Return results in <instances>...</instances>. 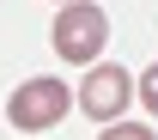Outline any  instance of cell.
I'll return each instance as SVG.
<instances>
[{"label": "cell", "mask_w": 158, "mask_h": 140, "mask_svg": "<svg viewBox=\"0 0 158 140\" xmlns=\"http://www.w3.org/2000/svg\"><path fill=\"white\" fill-rule=\"evenodd\" d=\"M49 43H55L61 61H73V67H98L103 43H110V12L103 6H91V0H73V6H61L55 31H49Z\"/></svg>", "instance_id": "1"}, {"label": "cell", "mask_w": 158, "mask_h": 140, "mask_svg": "<svg viewBox=\"0 0 158 140\" xmlns=\"http://www.w3.org/2000/svg\"><path fill=\"white\" fill-rule=\"evenodd\" d=\"M67 104H73V91H67V79H24L12 98H6V122H12V134H49L61 116H67Z\"/></svg>", "instance_id": "2"}, {"label": "cell", "mask_w": 158, "mask_h": 140, "mask_svg": "<svg viewBox=\"0 0 158 140\" xmlns=\"http://www.w3.org/2000/svg\"><path fill=\"white\" fill-rule=\"evenodd\" d=\"M73 104H79V110H85L91 122H103V128H110V122H122V110L134 104V79L122 73L116 61H98V67H91V73L79 79Z\"/></svg>", "instance_id": "3"}, {"label": "cell", "mask_w": 158, "mask_h": 140, "mask_svg": "<svg viewBox=\"0 0 158 140\" xmlns=\"http://www.w3.org/2000/svg\"><path fill=\"white\" fill-rule=\"evenodd\" d=\"M134 98L146 104V116H158V61H152V67H146V73L134 79Z\"/></svg>", "instance_id": "4"}, {"label": "cell", "mask_w": 158, "mask_h": 140, "mask_svg": "<svg viewBox=\"0 0 158 140\" xmlns=\"http://www.w3.org/2000/svg\"><path fill=\"white\" fill-rule=\"evenodd\" d=\"M98 140H158V134L146 128V122H110V128H103Z\"/></svg>", "instance_id": "5"}, {"label": "cell", "mask_w": 158, "mask_h": 140, "mask_svg": "<svg viewBox=\"0 0 158 140\" xmlns=\"http://www.w3.org/2000/svg\"><path fill=\"white\" fill-rule=\"evenodd\" d=\"M61 6H73V0H61Z\"/></svg>", "instance_id": "6"}]
</instances>
